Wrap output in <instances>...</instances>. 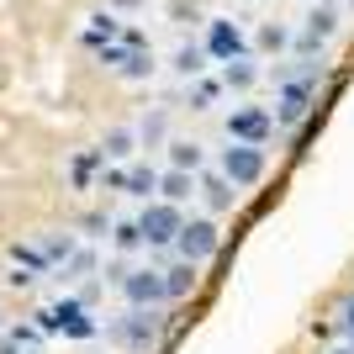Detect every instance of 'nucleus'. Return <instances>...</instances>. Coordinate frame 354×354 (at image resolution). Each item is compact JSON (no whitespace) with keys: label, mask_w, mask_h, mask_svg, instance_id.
Listing matches in <instances>:
<instances>
[{"label":"nucleus","mask_w":354,"mask_h":354,"mask_svg":"<svg viewBox=\"0 0 354 354\" xmlns=\"http://www.w3.org/2000/svg\"><path fill=\"white\" fill-rule=\"evenodd\" d=\"M191 291H196V265L180 259L175 270H164V301H185Z\"/></svg>","instance_id":"7"},{"label":"nucleus","mask_w":354,"mask_h":354,"mask_svg":"<svg viewBox=\"0 0 354 354\" xmlns=\"http://www.w3.org/2000/svg\"><path fill=\"white\" fill-rule=\"evenodd\" d=\"M122 296L133 307H159L164 301V270H127L122 275Z\"/></svg>","instance_id":"5"},{"label":"nucleus","mask_w":354,"mask_h":354,"mask_svg":"<svg viewBox=\"0 0 354 354\" xmlns=\"http://www.w3.org/2000/svg\"><path fill=\"white\" fill-rule=\"evenodd\" d=\"M222 175L233 180V185H259V180H265V148L259 143H233L222 153Z\"/></svg>","instance_id":"3"},{"label":"nucleus","mask_w":354,"mask_h":354,"mask_svg":"<svg viewBox=\"0 0 354 354\" xmlns=\"http://www.w3.org/2000/svg\"><path fill=\"white\" fill-rule=\"evenodd\" d=\"M111 339L127 344V349H138V354L153 349V339H159V317H153V307H133L117 328H111Z\"/></svg>","instance_id":"4"},{"label":"nucleus","mask_w":354,"mask_h":354,"mask_svg":"<svg viewBox=\"0 0 354 354\" xmlns=\"http://www.w3.org/2000/svg\"><path fill=\"white\" fill-rule=\"evenodd\" d=\"M175 249H180V259H185V265H207L212 254L222 249V233H217V222L212 217H196V222H185V227H180V238H175Z\"/></svg>","instance_id":"1"},{"label":"nucleus","mask_w":354,"mask_h":354,"mask_svg":"<svg viewBox=\"0 0 354 354\" xmlns=\"http://www.w3.org/2000/svg\"><path fill=\"white\" fill-rule=\"evenodd\" d=\"M349 6H354V0H349Z\"/></svg>","instance_id":"18"},{"label":"nucleus","mask_w":354,"mask_h":354,"mask_svg":"<svg viewBox=\"0 0 354 354\" xmlns=\"http://www.w3.org/2000/svg\"><path fill=\"white\" fill-rule=\"evenodd\" d=\"M227 185H233L227 175H222V180H207V201H212V207H227V201H233V191H227Z\"/></svg>","instance_id":"13"},{"label":"nucleus","mask_w":354,"mask_h":354,"mask_svg":"<svg viewBox=\"0 0 354 354\" xmlns=\"http://www.w3.org/2000/svg\"><path fill=\"white\" fill-rule=\"evenodd\" d=\"M159 185H164V201H185V196H191V175H185V169H169Z\"/></svg>","instance_id":"9"},{"label":"nucleus","mask_w":354,"mask_h":354,"mask_svg":"<svg viewBox=\"0 0 354 354\" xmlns=\"http://www.w3.org/2000/svg\"><path fill=\"white\" fill-rule=\"evenodd\" d=\"M207 43H212V53H233V48H238V32L227 27V21H212V37H207Z\"/></svg>","instance_id":"11"},{"label":"nucleus","mask_w":354,"mask_h":354,"mask_svg":"<svg viewBox=\"0 0 354 354\" xmlns=\"http://www.w3.org/2000/svg\"><path fill=\"white\" fill-rule=\"evenodd\" d=\"M339 312H344V317H339V328H344V333H349V339H354V296H349V301H344Z\"/></svg>","instance_id":"15"},{"label":"nucleus","mask_w":354,"mask_h":354,"mask_svg":"<svg viewBox=\"0 0 354 354\" xmlns=\"http://www.w3.org/2000/svg\"><path fill=\"white\" fill-rule=\"evenodd\" d=\"M333 354H349V349H333Z\"/></svg>","instance_id":"16"},{"label":"nucleus","mask_w":354,"mask_h":354,"mask_svg":"<svg viewBox=\"0 0 354 354\" xmlns=\"http://www.w3.org/2000/svg\"><path fill=\"white\" fill-rule=\"evenodd\" d=\"M169 164H175V169H201V148L196 143H169Z\"/></svg>","instance_id":"10"},{"label":"nucleus","mask_w":354,"mask_h":354,"mask_svg":"<svg viewBox=\"0 0 354 354\" xmlns=\"http://www.w3.org/2000/svg\"><path fill=\"white\" fill-rule=\"evenodd\" d=\"M307 117V85H291L281 95V122H301Z\"/></svg>","instance_id":"8"},{"label":"nucleus","mask_w":354,"mask_h":354,"mask_svg":"<svg viewBox=\"0 0 354 354\" xmlns=\"http://www.w3.org/2000/svg\"><path fill=\"white\" fill-rule=\"evenodd\" d=\"M101 153H106V159H127V153H133V133H111Z\"/></svg>","instance_id":"12"},{"label":"nucleus","mask_w":354,"mask_h":354,"mask_svg":"<svg viewBox=\"0 0 354 354\" xmlns=\"http://www.w3.org/2000/svg\"><path fill=\"white\" fill-rule=\"evenodd\" d=\"M227 133L243 138V143H265V138H270V117H265V111H254V106H249V111H233V117H227Z\"/></svg>","instance_id":"6"},{"label":"nucleus","mask_w":354,"mask_h":354,"mask_svg":"<svg viewBox=\"0 0 354 354\" xmlns=\"http://www.w3.org/2000/svg\"><path fill=\"white\" fill-rule=\"evenodd\" d=\"M349 354H354V339H349Z\"/></svg>","instance_id":"17"},{"label":"nucleus","mask_w":354,"mask_h":354,"mask_svg":"<svg viewBox=\"0 0 354 354\" xmlns=\"http://www.w3.org/2000/svg\"><path fill=\"white\" fill-rule=\"evenodd\" d=\"M153 185H159V180L148 175V169H133V196H148V191H153Z\"/></svg>","instance_id":"14"},{"label":"nucleus","mask_w":354,"mask_h":354,"mask_svg":"<svg viewBox=\"0 0 354 354\" xmlns=\"http://www.w3.org/2000/svg\"><path fill=\"white\" fill-rule=\"evenodd\" d=\"M180 227H185V217H180L175 201H153V207H143V217H138L143 243H175Z\"/></svg>","instance_id":"2"}]
</instances>
